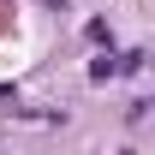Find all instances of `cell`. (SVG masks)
<instances>
[{"mask_svg": "<svg viewBox=\"0 0 155 155\" xmlns=\"http://www.w3.org/2000/svg\"><path fill=\"white\" fill-rule=\"evenodd\" d=\"M114 72H119V66H114V60H107V54H101L96 66H90V78H96V84H107V78H114Z\"/></svg>", "mask_w": 155, "mask_h": 155, "instance_id": "6da1fadb", "label": "cell"}]
</instances>
